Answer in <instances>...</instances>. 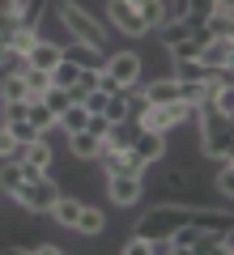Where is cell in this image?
Wrapping results in <instances>:
<instances>
[{"instance_id": "1", "label": "cell", "mask_w": 234, "mask_h": 255, "mask_svg": "<svg viewBox=\"0 0 234 255\" xmlns=\"http://www.w3.org/2000/svg\"><path fill=\"white\" fill-rule=\"evenodd\" d=\"M192 115L200 119V149H205V157H230V149H234V119H230V111H217L213 102H200Z\"/></svg>"}, {"instance_id": "2", "label": "cell", "mask_w": 234, "mask_h": 255, "mask_svg": "<svg viewBox=\"0 0 234 255\" xmlns=\"http://www.w3.org/2000/svg\"><path fill=\"white\" fill-rule=\"evenodd\" d=\"M55 17H60V26L77 43H90V47L102 51V43H107V21H98L85 4H77V0H55Z\"/></svg>"}, {"instance_id": "3", "label": "cell", "mask_w": 234, "mask_h": 255, "mask_svg": "<svg viewBox=\"0 0 234 255\" xmlns=\"http://www.w3.org/2000/svg\"><path fill=\"white\" fill-rule=\"evenodd\" d=\"M188 217H192L188 204H171V200H166V204H158V209L141 213L132 234H136V238H145V243H162V238H171Z\"/></svg>"}, {"instance_id": "4", "label": "cell", "mask_w": 234, "mask_h": 255, "mask_svg": "<svg viewBox=\"0 0 234 255\" xmlns=\"http://www.w3.org/2000/svg\"><path fill=\"white\" fill-rule=\"evenodd\" d=\"M55 196H60V187H55V179H47V174H38V179H26V183H21L13 200H17L21 209L30 213V217H43V213H51Z\"/></svg>"}, {"instance_id": "5", "label": "cell", "mask_w": 234, "mask_h": 255, "mask_svg": "<svg viewBox=\"0 0 234 255\" xmlns=\"http://www.w3.org/2000/svg\"><path fill=\"white\" fill-rule=\"evenodd\" d=\"M192 119V107L188 102H158V107H149L145 111V119H141V128H149V132H171V128H183Z\"/></svg>"}, {"instance_id": "6", "label": "cell", "mask_w": 234, "mask_h": 255, "mask_svg": "<svg viewBox=\"0 0 234 255\" xmlns=\"http://www.w3.org/2000/svg\"><path fill=\"white\" fill-rule=\"evenodd\" d=\"M102 73L111 77V81L119 85V90H128V85H141V73H145V60L136 51H119L111 55L107 64H102Z\"/></svg>"}, {"instance_id": "7", "label": "cell", "mask_w": 234, "mask_h": 255, "mask_svg": "<svg viewBox=\"0 0 234 255\" xmlns=\"http://www.w3.org/2000/svg\"><path fill=\"white\" fill-rule=\"evenodd\" d=\"M107 196H111V204H119V209H132V204L145 196V179L141 174H107Z\"/></svg>"}, {"instance_id": "8", "label": "cell", "mask_w": 234, "mask_h": 255, "mask_svg": "<svg viewBox=\"0 0 234 255\" xmlns=\"http://www.w3.org/2000/svg\"><path fill=\"white\" fill-rule=\"evenodd\" d=\"M107 17H111V26L115 30H124L128 38H141L145 34V21H141V13L128 4V0H107Z\"/></svg>"}, {"instance_id": "9", "label": "cell", "mask_w": 234, "mask_h": 255, "mask_svg": "<svg viewBox=\"0 0 234 255\" xmlns=\"http://www.w3.org/2000/svg\"><path fill=\"white\" fill-rule=\"evenodd\" d=\"M64 51V60L68 64H77V68H94V73H98L102 64H107V55L98 51V47H90V43H77V38H72L68 47H60Z\"/></svg>"}, {"instance_id": "10", "label": "cell", "mask_w": 234, "mask_h": 255, "mask_svg": "<svg viewBox=\"0 0 234 255\" xmlns=\"http://www.w3.org/2000/svg\"><path fill=\"white\" fill-rule=\"evenodd\" d=\"M132 153L141 157L145 166L158 162V157L166 153V136H162V132H149V128H141V132H136V140H132Z\"/></svg>"}, {"instance_id": "11", "label": "cell", "mask_w": 234, "mask_h": 255, "mask_svg": "<svg viewBox=\"0 0 234 255\" xmlns=\"http://www.w3.org/2000/svg\"><path fill=\"white\" fill-rule=\"evenodd\" d=\"M60 60H64L60 43H47L43 34H38V43L30 47V51H26V64H30V68H43V73H51V68H55Z\"/></svg>"}, {"instance_id": "12", "label": "cell", "mask_w": 234, "mask_h": 255, "mask_svg": "<svg viewBox=\"0 0 234 255\" xmlns=\"http://www.w3.org/2000/svg\"><path fill=\"white\" fill-rule=\"evenodd\" d=\"M196 60L205 64V68H226V64L234 60V38H213V43H205Z\"/></svg>"}, {"instance_id": "13", "label": "cell", "mask_w": 234, "mask_h": 255, "mask_svg": "<svg viewBox=\"0 0 234 255\" xmlns=\"http://www.w3.org/2000/svg\"><path fill=\"white\" fill-rule=\"evenodd\" d=\"M136 132H141V124H136V119H119V124H111V128H107L102 145H111V149H132Z\"/></svg>"}, {"instance_id": "14", "label": "cell", "mask_w": 234, "mask_h": 255, "mask_svg": "<svg viewBox=\"0 0 234 255\" xmlns=\"http://www.w3.org/2000/svg\"><path fill=\"white\" fill-rule=\"evenodd\" d=\"M141 94L149 98V107H158V102H179V81H175V77H158V81H149Z\"/></svg>"}, {"instance_id": "15", "label": "cell", "mask_w": 234, "mask_h": 255, "mask_svg": "<svg viewBox=\"0 0 234 255\" xmlns=\"http://www.w3.org/2000/svg\"><path fill=\"white\" fill-rule=\"evenodd\" d=\"M98 149H102V140L94 136V132H85V128L68 136V153H72V157H81V162H94V157H98Z\"/></svg>"}, {"instance_id": "16", "label": "cell", "mask_w": 234, "mask_h": 255, "mask_svg": "<svg viewBox=\"0 0 234 255\" xmlns=\"http://www.w3.org/2000/svg\"><path fill=\"white\" fill-rule=\"evenodd\" d=\"M21 162H26V166H34V170H51V145H47V136L30 140V145L21 149Z\"/></svg>"}, {"instance_id": "17", "label": "cell", "mask_w": 234, "mask_h": 255, "mask_svg": "<svg viewBox=\"0 0 234 255\" xmlns=\"http://www.w3.org/2000/svg\"><path fill=\"white\" fill-rule=\"evenodd\" d=\"M136 13H141V21H145V30H158L166 21V4L162 0H128Z\"/></svg>"}, {"instance_id": "18", "label": "cell", "mask_w": 234, "mask_h": 255, "mask_svg": "<svg viewBox=\"0 0 234 255\" xmlns=\"http://www.w3.org/2000/svg\"><path fill=\"white\" fill-rule=\"evenodd\" d=\"M55 124H60L64 132H68V136H72V132H81V128L90 124V111H85L81 102H68V107H64L60 115H55Z\"/></svg>"}, {"instance_id": "19", "label": "cell", "mask_w": 234, "mask_h": 255, "mask_svg": "<svg viewBox=\"0 0 234 255\" xmlns=\"http://www.w3.org/2000/svg\"><path fill=\"white\" fill-rule=\"evenodd\" d=\"M51 217L60 221V226L77 230V217H81V200H72V196H55V204H51Z\"/></svg>"}, {"instance_id": "20", "label": "cell", "mask_w": 234, "mask_h": 255, "mask_svg": "<svg viewBox=\"0 0 234 255\" xmlns=\"http://www.w3.org/2000/svg\"><path fill=\"white\" fill-rule=\"evenodd\" d=\"M26 119H30V124L38 128V132H43V136H47V132L55 128V111L47 107L43 98H30V107H26Z\"/></svg>"}, {"instance_id": "21", "label": "cell", "mask_w": 234, "mask_h": 255, "mask_svg": "<svg viewBox=\"0 0 234 255\" xmlns=\"http://www.w3.org/2000/svg\"><path fill=\"white\" fill-rule=\"evenodd\" d=\"M205 34H209V38H234V13L213 9V13L205 17Z\"/></svg>"}, {"instance_id": "22", "label": "cell", "mask_w": 234, "mask_h": 255, "mask_svg": "<svg viewBox=\"0 0 234 255\" xmlns=\"http://www.w3.org/2000/svg\"><path fill=\"white\" fill-rule=\"evenodd\" d=\"M77 230H81V234H102V230H107V213L102 209H94V204H81V217H77Z\"/></svg>"}, {"instance_id": "23", "label": "cell", "mask_w": 234, "mask_h": 255, "mask_svg": "<svg viewBox=\"0 0 234 255\" xmlns=\"http://www.w3.org/2000/svg\"><path fill=\"white\" fill-rule=\"evenodd\" d=\"M21 162L17 157H4V166H0V191H4V196H17V187H21Z\"/></svg>"}, {"instance_id": "24", "label": "cell", "mask_w": 234, "mask_h": 255, "mask_svg": "<svg viewBox=\"0 0 234 255\" xmlns=\"http://www.w3.org/2000/svg\"><path fill=\"white\" fill-rule=\"evenodd\" d=\"M21 81H26V94L30 98H43L47 90H51V73H43V68H21Z\"/></svg>"}, {"instance_id": "25", "label": "cell", "mask_w": 234, "mask_h": 255, "mask_svg": "<svg viewBox=\"0 0 234 255\" xmlns=\"http://www.w3.org/2000/svg\"><path fill=\"white\" fill-rule=\"evenodd\" d=\"M0 102H30L21 73H4V81H0Z\"/></svg>"}, {"instance_id": "26", "label": "cell", "mask_w": 234, "mask_h": 255, "mask_svg": "<svg viewBox=\"0 0 234 255\" xmlns=\"http://www.w3.org/2000/svg\"><path fill=\"white\" fill-rule=\"evenodd\" d=\"M4 43H9V51H13V55H21V60H26V51L38 43V30H30V26H17L13 34H4Z\"/></svg>"}, {"instance_id": "27", "label": "cell", "mask_w": 234, "mask_h": 255, "mask_svg": "<svg viewBox=\"0 0 234 255\" xmlns=\"http://www.w3.org/2000/svg\"><path fill=\"white\" fill-rule=\"evenodd\" d=\"M124 107H128V119H136V124H141L145 111H149V98H145L136 85H128V90H124Z\"/></svg>"}, {"instance_id": "28", "label": "cell", "mask_w": 234, "mask_h": 255, "mask_svg": "<svg viewBox=\"0 0 234 255\" xmlns=\"http://www.w3.org/2000/svg\"><path fill=\"white\" fill-rule=\"evenodd\" d=\"M4 128H9V136H13V140H17V145H21V149H26V145H30V140H38V136H43V132H38V128H34V124H30V119H13V124H4Z\"/></svg>"}, {"instance_id": "29", "label": "cell", "mask_w": 234, "mask_h": 255, "mask_svg": "<svg viewBox=\"0 0 234 255\" xmlns=\"http://www.w3.org/2000/svg\"><path fill=\"white\" fill-rule=\"evenodd\" d=\"M217 191H222V200H230V196H234V162H230V157H222V170H217Z\"/></svg>"}, {"instance_id": "30", "label": "cell", "mask_w": 234, "mask_h": 255, "mask_svg": "<svg viewBox=\"0 0 234 255\" xmlns=\"http://www.w3.org/2000/svg\"><path fill=\"white\" fill-rule=\"evenodd\" d=\"M17 251H26V255H60V247H55V243H47V238H26V243H21Z\"/></svg>"}, {"instance_id": "31", "label": "cell", "mask_w": 234, "mask_h": 255, "mask_svg": "<svg viewBox=\"0 0 234 255\" xmlns=\"http://www.w3.org/2000/svg\"><path fill=\"white\" fill-rule=\"evenodd\" d=\"M43 102H47V107H51V111H55V115H60V111H64V107H68V102H72V98H68V90H60V85H51V90H47V94H43Z\"/></svg>"}, {"instance_id": "32", "label": "cell", "mask_w": 234, "mask_h": 255, "mask_svg": "<svg viewBox=\"0 0 234 255\" xmlns=\"http://www.w3.org/2000/svg\"><path fill=\"white\" fill-rule=\"evenodd\" d=\"M107 98H111V94H102V90H98V85H94V90H90V94H85V98H81V107H85V111H90V115H98V111H102V107H107Z\"/></svg>"}, {"instance_id": "33", "label": "cell", "mask_w": 234, "mask_h": 255, "mask_svg": "<svg viewBox=\"0 0 234 255\" xmlns=\"http://www.w3.org/2000/svg\"><path fill=\"white\" fill-rule=\"evenodd\" d=\"M209 102H213L217 111H234V85H222V90H217Z\"/></svg>"}, {"instance_id": "34", "label": "cell", "mask_w": 234, "mask_h": 255, "mask_svg": "<svg viewBox=\"0 0 234 255\" xmlns=\"http://www.w3.org/2000/svg\"><path fill=\"white\" fill-rule=\"evenodd\" d=\"M0 157H21V145L9 136V128H0Z\"/></svg>"}, {"instance_id": "35", "label": "cell", "mask_w": 234, "mask_h": 255, "mask_svg": "<svg viewBox=\"0 0 234 255\" xmlns=\"http://www.w3.org/2000/svg\"><path fill=\"white\" fill-rule=\"evenodd\" d=\"M119 251H124V255H149V243H145V238H136V234H132V238H128L124 247H119Z\"/></svg>"}, {"instance_id": "36", "label": "cell", "mask_w": 234, "mask_h": 255, "mask_svg": "<svg viewBox=\"0 0 234 255\" xmlns=\"http://www.w3.org/2000/svg\"><path fill=\"white\" fill-rule=\"evenodd\" d=\"M26 107H30V102H4V124H13V119H26Z\"/></svg>"}, {"instance_id": "37", "label": "cell", "mask_w": 234, "mask_h": 255, "mask_svg": "<svg viewBox=\"0 0 234 255\" xmlns=\"http://www.w3.org/2000/svg\"><path fill=\"white\" fill-rule=\"evenodd\" d=\"M107 128H111V124H107V115H90V124H85V132H94V136L102 140V136H107Z\"/></svg>"}, {"instance_id": "38", "label": "cell", "mask_w": 234, "mask_h": 255, "mask_svg": "<svg viewBox=\"0 0 234 255\" xmlns=\"http://www.w3.org/2000/svg\"><path fill=\"white\" fill-rule=\"evenodd\" d=\"M213 9H222V13H234V0H213Z\"/></svg>"}]
</instances>
